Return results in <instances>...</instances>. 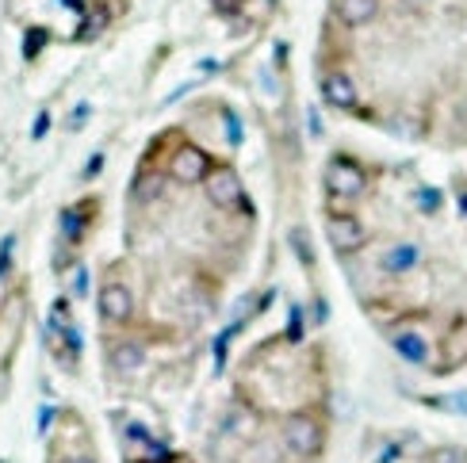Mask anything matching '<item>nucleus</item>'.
<instances>
[{
  "instance_id": "nucleus-1",
  "label": "nucleus",
  "mask_w": 467,
  "mask_h": 463,
  "mask_svg": "<svg viewBox=\"0 0 467 463\" xmlns=\"http://www.w3.org/2000/svg\"><path fill=\"white\" fill-rule=\"evenodd\" d=\"M276 440H280V452L291 463H318L329 445V417L318 406L287 410L276 426Z\"/></svg>"
},
{
  "instance_id": "nucleus-2",
  "label": "nucleus",
  "mask_w": 467,
  "mask_h": 463,
  "mask_svg": "<svg viewBox=\"0 0 467 463\" xmlns=\"http://www.w3.org/2000/svg\"><path fill=\"white\" fill-rule=\"evenodd\" d=\"M322 188H326V200H364L368 188H372V172L360 158L353 153H329V161L322 169Z\"/></svg>"
},
{
  "instance_id": "nucleus-3",
  "label": "nucleus",
  "mask_w": 467,
  "mask_h": 463,
  "mask_svg": "<svg viewBox=\"0 0 467 463\" xmlns=\"http://www.w3.org/2000/svg\"><path fill=\"white\" fill-rule=\"evenodd\" d=\"M326 242L345 261V257H357L372 245V230H368V222L357 215V211H348L341 203H329L326 207Z\"/></svg>"
},
{
  "instance_id": "nucleus-4",
  "label": "nucleus",
  "mask_w": 467,
  "mask_h": 463,
  "mask_svg": "<svg viewBox=\"0 0 467 463\" xmlns=\"http://www.w3.org/2000/svg\"><path fill=\"white\" fill-rule=\"evenodd\" d=\"M387 345H391V353L410 364V368H433V353H437V337L425 330L421 322L414 318H402L399 325H387L383 330Z\"/></svg>"
},
{
  "instance_id": "nucleus-5",
  "label": "nucleus",
  "mask_w": 467,
  "mask_h": 463,
  "mask_svg": "<svg viewBox=\"0 0 467 463\" xmlns=\"http://www.w3.org/2000/svg\"><path fill=\"white\" fill-rule=\"evenodd\" d=\"M203 196L207 203L223 211V215H245L249 211V196H245V184L238 177V169H234L230 161H215L203 180Z\"/></svg>"
},
{
  "instance_id": "nucleus-6",
  "label": "nucleus",
  "mask_w": 467,
  "mask_h": 463,
  "mask_svg": "<svg viewBox=\"0 0 467 463\" xmlns=\"http://www.w3.org/2000/svg\"><path fill=\"white\" fill-rule=\"evenodd\" d=\"M261 426H265V410L257 406L253 398H245L242 391L226 402V410L219 417V437L230 440V445H253L261 437Z\"/></svg>"
},
{
  "instance_id": "nucleus-7",
  "label": "nucleus",
  "mask_w": 467,
  "mask_h": 463,
  "mask_svg": "<svg viewBox=\"0 0 467 463\" xmlns=\"http://www.w3.org/2000/svg\"><path fill=\"white\" fill-rule=\"evenodd\" d=\"M318 96L326 108H334L341 115H357V119H364V100H360V85L357 77L348 73L345 66H322L318 73Z\"/></svg>"
},
{
  "instance_id": "nucleus-8",
  "label": "nucleus",
  "mask_w": 467,
  "mask_h": 463,
  "mask_svg": "<svg viewBox=\"0 0 467 463\" xmlns=\"http://www.w3.org/2000/svg\"><path fill=\"white\" fill-rule=\"evenodd\" d=\"M211 165H215V158H211L203 146H196V142H181L177 149L169 153L165 172H169V180H177V184H184V188H196V184L207 180Z\"/></svg>"
},
{
  "instance_id": "nucleus-9",
  "label": "nucleus",
  "mask_w": 467,
  "mask_h": 463,
  "mask_svg": "<svg viewBox=\"0 0 467 463\" xmlns=\"http://www.w3.org/2000/svg\"><path fill=\"white\" fill-rule=\"evenodd\" d=\"M100 200L96 196H81L77 203L62 207V215H57V234H62V245L77 249L88 234H92V226L100 222Z\"/></svg>"
},
{
  "instance_id": "nucleus-10",
  "label": "nucleus",
  "mask_w": 467,
  "mask_h": 463,
  "mask_svg": "<svg viewBox=\"0 0 467 463\" xmlns=\"http://www.w3.org/2000/svg\"><path fill=\"white\" fill-rule=\"evenodd\" d=\"M421 261H425V249L414 238H391V242H383L379 253H376V268L383 276H391V280L414 276L421 268Z\"/></svg>"
},
{
  "instance_id": "nucleus-11",
  "label": "nucleus",
  "mask_w": 467,
  "mask_h": 463,
  "mask_svg": "<svg viewBox=\"0 0 467 463\" xmlns=\"http://www.w3.org/2000/svg\"><path fill=\"white\" fill-rule=\"evenodd\" d=\"M96 314L104 325H130L134 322V292L123 280H104L96 292Z\"/></svg>"
},
{
  "instance_id": "nucleus-12",
  "label": "nucleus",
  "mask_w": 467,
  "mask_h": 463,
  "mask_svg": "<svg viewBox=\"0 0 467 463\" xmlns=\"http://www.w3.org/2000/svg\"><path fill=\"white\" fill-rule=\"evenodd\" d=\"M383 12V0H329V19L341 31H360L372 27Z\"/></svg>"
},
{
  "instance_id": "nucleus-13",
  "label": "nucleus",
  "mask_w": 467,
  "mask_h": 463,
  "mask_svg": "<svg viewBox=\"0 0 467 463\" xmlns=\"http://www.w3.org/2000/svg\"><path fill=\"white\" fill-rule=\"evenodd\" d=\"M146 364V341L142 337H111L108 341V368L111 376H134Z\"/></svg>"
},
{
  "instance_id": "nucleus-14",
  "label": "nucleus",
  "mask_w": 467,
  "mask_h": 463,
  "mask_svg": "<svg viewBox=\"0 0 467 463\" xmlns=\"http://www.w3.org/2000/svg\"><path fill=\"white\" fill-rule=\"evenodd\" d=\"M111 5L108 0H88V8H85V15H77L81 24H77V31H73V43H96L108 27H111Z\"/></svg>"
},
{
  "instance_id": "nucleus-15",
  "label": "nucleus",
  "mask_w": 467,
  "mask_h": 463,
  "mask_svg": "<svg viewBox=\"0 0 467 463\" xmlns=\"http://www.w3.org/2000/svg\"><path fill=\"white\" fill-rule=\"evenodd\" d=\"M161 188H165L161 172L142 169V177L134 180V188H130V200H134V203H153V200H158V191H161Z\"/></svg>"
},
{
  "instance_id": "nucleus-16",
  "label": "nucleus",
  "mask_w": 467,
  "mask_h": 463,
  "mask_svg": "<svg viewBox=\"0 0 467 463\" xmlns=\"http://www.w3.org/2000/svg\"><path fill=\"white\" fill-rule=\"evenodd\" d=\"M421 402H425L430 410L467 417V391H456V395H421Z\"/></svg>"
},
{
  "instance_id": "nucleus-17",
  "label": "nucleus",
  "mask_w": 467,
  "mask_h": 463,
  "mask_svg": "<svg viewBox=\"0 0 467 463\" xmlns=\"http://www.w3.org/2000/svg\"><path fill=\"white\" fill-rule=\"evenodd\" d=\"M50 38H54V31H50V27L31 24V27L24 31V62H35V57L50 46Z\"/></svg>"
},
{
  "instance_id": "nucleus-18",
  "label": "nucleus",
  "mask_w": 467,
  "mask_h": 463,
  "mask_svg": "<svg viewBox=\"0 0 467 463\" xmlns=\"http://www.w3.org/2000/svg\"><path fill=\"white\" fill-rule=\"evenodd\" d=\"M69 325H77V322H73V303H69V295H57V299L50 303V322H47V330H50V334H62V330H69Z\"/></svg>"
},
{
  "instance_id": "nucleus-19",
  "label": "nucleus",
  "mask_w": 467,
  "mask_h": 463,
  "mask_svg": "<svg viewBox=\"0 0 467 463\" xmlns=\"http://www.w3.org/2000/svg\"><path fill=\"white\" fill-rule=\"evenodd\" d=\"M421 463H467V445H430Z\"/></svg>"
},
{
  "instance_id": "nucleus-20",
  "label": "nucleus",
  "mask_w": 467,
  "mask_h": 463,
  "mask_svg": "<svg viewBox=\"0 0 467 463\" xmlns=\"http://www.w3.org/2000/svg\"><path fill=\"white\" fill-rule=\"evenodd\" d=\"M219 119L226 123V142H230V149H238V146H242V139H245L238 111H234L230 104H219Z\"/></svg>"
},
{
  "instance_id": "nucleus-21",
  "label": "nucleus",
  "mask_w": 467,
  "mask_h": 463,
  "mask_svg": "<svg viewBox=\"0 0 467 463\" xmlns=\"http://www.w3.org/2000/svg\"><path fill=\"white\" fill-rule=\"evenodd\" d=\"M414 200H418V207L425 211V215H437V211H441V203H444L441 188H430V184H421V188L414 191Z\"/></svg>"
},
{
  "instance_id": "nucleus-22",
  "label": "nucleus",
  "mask_w": 467,
  "mask_h": 463,
  "mask_svg": "<svg viewBox=\"0 0 467 463\" xmlns=\"http://www.w3.org/2000/svg\"><path fill=\"white\" fill-rule=\"evenodd\" d=\"M249 0H211V8H215V15L223 19H234V15H242L245 12Z\"/></svg>"
},
{
  "instance_id": "nucleus-23",
  "label": "nucleus",
  "mask_w": 467,
  "mask_h": 463,
  "mask_svg": "<svg viewBox=\"0 0 467 463\" xmlns=\"http://www.w3.org/2000/svg\"><path fill=\"white\" fill-rule=\"evenodd\" d=\"M47 134H50V111L43 108V111L35 115V123H31V139L38 142V139H47Z\"/></svg>"
},
{
  "instance_id": "nucleus-24",
  "label": "nucleus",
  "mask_w": 467,
  "mask_h": 463,
  "mask_svg": "<svg viewBox=\"0 0 467 463\" xmlns=\"http://www.w3.org/2000/svg\"><path fill=\"white\" fill-rule=\"evenodd\" d=\"M54 402H43V410H38V437H47L50 433V426H54Z\"/></svg>"
},
{
  "instance_id": "nucleus-25",
  "label": "nucleus",
  "mask_w": 467,
  "mask_h": 463,
  "mask_svg": "<svg viewBox=\"0 0 467 463\" xmlns=\"http://www.w3.org/2000/svg\"><path fill=\"white\" fill-rule=\"evenodd\" d=\"M104 161H108V158H104V149H96L92 158H88V165H85V172H81V177H85V180H92L96 172H104Z\"/></svg>"
},
{
  "instance_id": "nucleus-26",
  "label": "nucleus",
  "mask_w": 467,
  "mask_h": 463,
  "mask_svg": "<svg viewBox=\"0 0 467 463\" xmlns=\"http://www.w3.org/2000/svg\"><path fill=\"white\" fill-rule=\"evenodd\" d=\"M73 295H77V299L88 295V268H85V264L77 268V276H73Z\"/></svg>"
},
{
  "instance_id": "nucleus-27",
  "label": "nucleus",
  "mask_w": 467,
  "mask_h": 463,
  "mask_svg": "<svg viewBox=\"0 0 467 463\" xmlns=\"http://www.w3.org/2000/svg\"><path fill=\"white\" fill-rule=\"evenodd\" d=\"M92 115V104H77L73 108V119H69V130H77V127H85V119Z\"/></svg>"
},
{
  "instance_id": "nucleus-28",
  "label": "nucleus",
  "mask_w": 467,
  "mask_h": 463,
  "mask_svg": "<svg viewBox=\"0 0 467 463\" xmlns=\"http://www.w3.org/2000/svg\"><path fill=\"white\" fill-rule=\"evenodd\" d=\"M306 130L315 134V139H322V134H326V130H322V115H318L315 108H306Z\"/></svg>"
},
{
  "instance_id": "nucleus-29",
  "label": "nucleus",
  "mask_w": 467,
  "mask_h": 463,
  "mask_svg": "<svg viewBox=\"0 0 467 463\" xmlns=\"http://www.w3.org/2000/svg\"><path fill=\"white\" fill-rule=\"evenodd\" d=\"M66 12H73V15H85V8H88V0H57Z\"/></svg>"
},
{
  "instance_id": "nucleus-30",
  "label": "nucleus",
  "mask_w": 467,
  "mask_h": 463,
  "mask_svg": "<svg viewBox=\"0 0 467 463\" xmlns=\"http://www.w3.org/2000/svg\"><path fill=\"white\" fill-rule=\"evenodd\" d=\"M57 463H96L92 452H81V456H66V459H57Z\"/></svg>"
},
{
  "instance_id": "nucleus-31",
  "label": "nucleus",
  "mask_w": 467,
  "mask_h": 463,
  "mask_svg": "<svg viewBox=\"0 0 467 463\" xmlns=\"http://www.w3.org/2000/svg\"><path fill=\"white\" fill-rule=\"evenodd\" d=\"M433 0H402V8H410V12H421V8H430Z\"/></svg>"
},
{
  "instance_id": "nucleus-32",
  "label": "nucleus",
  "mask_w": 467,
  "mask_h": 463,
  "mask_svg": "<svg viewBox=\"0 0 467 463\" xmlns=\"http://www.w3.org/2000/svg\"><path fill=\"white\" fill-rule=\"evenodd\" d=\"M456 203H460V211L467 215V191H460V196H456Z\"/></svg>"
},
{
  "instance_id": "nucleus-33",
  "label": "nucleus",
  "mask_w": 467,
  "mask_h": 463,
  "mask_svg": "<svg viewBox=\"0 0 467 463\" xmlns=\"http://www.w3.org/2000/svg\"><path fill=\"white\" fill-rule=\"evenodd\" d=\"M418 463H421V459H418Z\"/></svg>"
}]
</instances>
